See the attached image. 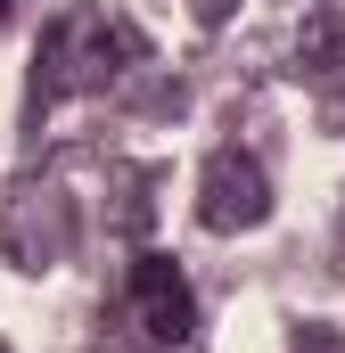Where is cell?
Instances as JSON below:
<instances>
[{
    "label": "cell",
    "mask_w": 345,
    "mask_h": 353,
    "mask_svg": "<svg viewBox=\"0 0 345 353\" xmlns=\"http://www.w3.org/2000/svg\"><path fill=\"white\" fill-rule=\"evenodd\" d=\"M140 288H148V304H157L165 337H181V329H189V296H181V279H165V263H148V271H140Z\"/></svg>",
    "instance_id": "6da1fadb"
}]
</instances>
